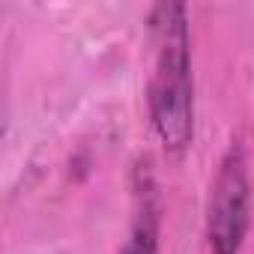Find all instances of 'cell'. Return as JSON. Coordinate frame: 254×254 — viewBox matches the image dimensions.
<instances>
[{
  "label": "cell",
  "mask_w": 254,
  "mask_h": 254,
  "mask_svg": "<svg viewBox=\"0 0 254 254\" xmlns=\"http://www.w3.org/2000/svg\"><path fill=\"white\" fill-rule=\"evenodd\" d=\"M153 42V72L147 84V111L159 144L183 156L194 141V66L191 24L186 3H156L147 15Z\"/></svg>",
  "instance_id": "1"
},
{
  "label": "cell",
  "mask_w": 254,
  "mask_h": 254,
  "mask_svg": "<svg viewBox=\"0 0 254 254\" xmlns=\"http://www.w3.org/2000/svg\"><path fill=\"white\" fill-rule=\"evenodd\" d=\"M206 245L212 254H239L251 227V177L248 156L242 141H233L215 174L206 194Z\"/></svg>",
  "instance_id": "2"
},
{
  "label": "cell",
  "mask_w": 254,
  "mask_h": 254,
  "mask_svg": "<svg viewBox=\"0 0 254 254\" xmlns=\"http://www.w3.org/2000/svg\"><path fill=\"white\" fill-rule=\"evenodd\" d=\"M162 242V194L150 162L141 159L132 171V221L117 254H159Z\"/></svg>",
  "instance_id": "3"
}]
</instances>
